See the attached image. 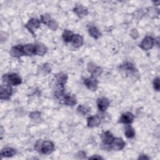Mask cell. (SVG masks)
Wrapping results in <instances>:
<instances>
[{"label": "cell", "instance_id": "1", "mask_svg": "<svg viewBox=\"0 0 160 160\" xmlns=\"http://www.w3.org/2000/svg\"><path fill=\"white\" fill-rule=\"evenodd\" d=\"M35 148L38 151L39 150L41 153L44 154H49L52 153L55 149L54 143L51 141H44L39 143V145H38L36 143Z\"/></svg>", "mask_w": 160, "mask_h": 160}, {"label": "cell", "instance_id": "2", "mask_svg": "<svg viewBox=\"0 0 160 160\" xmlns=\"http://www.w3.org/2000/svg\"><path fill=\"white\" fill-rule=\"evenodd\" d=\"M2 80L3 82L12 86H18L22 82V79L21 77L16 73L4 74V76H2Z\"/></svg>", "mask_w": 160, "mask_h": 160}, {"label": "cell", "instance_id": "3", "mask_svg": "<svg viewBox=\"0 0 160 160\" xmlns=\"http://www.w3.org/2000/svg\"><path fill=\"white\" fill-rule=\"evenodd\" d=\"M12 94V89L11 86L7 84H2L0 88V99L1 100H9Z\"/></svg>", "mask_w": 160, "mask_h": 160}, {"label": "cell", "instance_id": "4", "mask_svg": "<svg viewBox=\"0 0 160 160\" xmlns=\"http://www.w3.org/2000/svg\"><path fill=\"white\" fill-rule=\"evenodd\" d=\"M88 70L91 73V76L94 78L99 76L103 71L100 66H97L92 62H90L88 64Z\"/></svg>", "mask_w": 160, "mask_h": 160}, {"label": "cell", "instance_id": "5", "mask_svg": "<svg viewBox=\"0 0 160 160\" xmlns=\"http://www.w3.org/2000/svg\"><path fill=\"white\" fill-rule=\"evenodd\" d=\"M84 84L85 86L91 91H96L98 87V81L96 78L91 76V78H88L84 79Z\"/></svg>", "mask_w": 160, "mask_h": 160}, {"label": "cell", "instance_id": "6", "mask_svg": "<svg viewBox=\"0 0 160 160\" xmlns=\"http://www.w3.org/2000/svg\"><path fill=\"white\" fill-rule=\"evenodd\" d=\"M154 44V39H153L151 36L145 37L141 44H139V47L144 51H148L151 49Z\"/></svg>", "mask_w": 160, "mask_h": 160}, {"label": "cell", "instance_id": "7", "mask_svg": "<svg viewBox=\"0 0 160 160\" xmlns=\"http://www.w3.org/2000/svg\"><path fill=\"white\" fill-rule=\"evenodd\" d=\"M41 21L37 18H32L25 24V27L34 36V30L40 26Z\"/></svg>", "mask_w": 160, "mask_h": 160}, {"label": "cell", "instance_id": "8", "mask_svg": "<svg viewBox=\"0 0 160 160\" xmlns=\"http://www.w3.org/2000/svg\"><path fill=\"white\" fill-rule=\"evenodd\" d=\"M120 69L125 72L127 75H132L137 72V69H136L134 65L130 62H126L123 64H121L120 66Z\"/></svg>", "mask_w": 160, "mask_h": 160}, {"label": "cell", "instance_id": "9", "mask_svg": "<svg viewBox=\"0 0 160 160\" xmlns=\"http://www.w3.org/2000/svg\"><path fill=\"white\" fill-rule=\"evenodd\" d=\"M61 101L65 105L69 106H73L77 102V99L75 95L71 94L70 93L64 94Z\"/></svg>", "mask_w": 160, "mask_h": 160}, {"label": "cell", "instance_id": "10", "mask_svg": "<svg viewBox=\"0 0 160 160\" xmlns=\"http://www.w3.org/2000/svg\"><path fill=\"white\" fill-rule=\"evenodd\" d=\"M125 142L122 138H114L112 142L111 143V148L114 151H119L122 149L125 146Z\"/></svg>", "mask_w": 160, "mask_h": 160}, {"label": "cell", "instance_id": "11", "mask_svg": "<svg viewBox=\"0 0 160 160\" xmlns=\"http://www.w3.org/2000/svg\"><path fill=\"white\" fill-rule=\"evenodd\" d=\"M97 106L100 111L104 112L108 108L109 106V101L108 99L105 97L99 98L97 100Z\"/></svg>", "mask_w": 160, "mask_h": 160}, {"label": "cell", "instance_id": "12", "mask_svg": "<svg viewBox=\"0 0 160 160\" xmlns=\"http://www.w3.org/2000/svg\"><path fill=\"white\" fill-rule=\"evenodd\" d=\"M101 123V118L98 115H93L88 118L87 125L89 128L98 126Z\"/></svg>", "mask_w": 160, "mask_h": 160}, {"label": "cell", "instance_id": "13", "mask_svg": "<svg viewBox=\"0 0 160 160\" xmlns=\"http://www.w3.org/2000/svg\"><path fill=\"white\" fill-rule=\"evenodd\" d=\"M48 48L45 44L41 42L34 44V55L43 56L47 52Z\"/></svg>", "mask_w": 160, "mask_h": 160}, {"label": "cell", "instance_id": "14", "mask_svg": "<svg viewBox=\"0 0 160 160\" xmlns=\"http://www.w3.org/2000/svg\"><path fill=\"white\" fill-rule=\"evenodd\" d=\"M134 118V116L131 112H126L121 115L119 119V122L121 123H123L125 124H130L132 122Z\"/></svg>", "mask_w": 160, "mask_h": 160}, {"label": "cell", "instance_id": "15", "mask_svg": "<svg viewBox=\"0 0 160 160\" xmlns=\"http://www.w3.org/2000/svg\"><path fill=\"white\" fill-rule=\"evenodd\" d=\"M73 11L79 18H83L88 14V9L82 5H77L73 9Z\"/></svg>", "mask_w": 160, "mask_h": 160}, {"label": "cell", "instance_id": "16", "mask_svg": "<svg viewBox=\"0 0 160 160\" xmlns=\"http://www.w3.org/2000/svg\"><path fill=\"white\" fill-rule=\"evenodd\" d=\"M114 138L113 136V134L109 131L104 132L101 134L102 141L104 143V144L106 145H110Z\"/></svg>", "mask_w": 160, "mask_h": 160}, {"label": "cell", "instance_id": "17", "mask_svg": "<svg viewBox=\"0 0 160 160\" xmlns=\"http://www.w3.org/2000/svg\"><path fill=\"white\" fill-rule=\"evenodd\" d=\"M11 55L14 58H19L23 55L22 45L18 44L13 46L10 51Z\"/></svg>", "mask_w": 160, "mask_h": 160}, {"label": "cell", "instance_id": "18", "mask_svg": "<svg viewBox=\"0 0 160 160\" xmlns=\"http://www.w3.org/2000/svg\"><path fill=\"white\" fill-rule=\"evenodd\" d=\"M22 52L24 56L34 55V44H27L22 45Z\"/></svg>", "mask_w": 160, "mask_h": 160}, {"label": "cell", "instance_id": "19", "mask_svg": "<svg viewBox=\"0 0 160 160\" xmlns=\"http://www.w3.org/2000/svg\"><path fill=\"white\" fill-rule=\"evenodd\" d=\"M16 152V151L14 149L10 147H6L1 150V156L2 158H10L15 155Z\"/></svg>", "mask_w": 160, "mask_h": 160}, {"label": "cell", "instance_id": "20", "mask_svg": "<svg viewBox=\"0 0 160 160\" xmlns=\"http://www.w3.org/2000/svg\"><path fill=\"white\" fill-rule=\"evenodd\" d=\"M55 78L56 80V84L64 85L67 82L68 80V75L63 72H59L55 75Z\"/></svg>", "mask_w": 160, "mask_h": 160}, {"label": "cell", "instance_id": "21", "mask_svg": "<svg viewBox=\"0 0 160 160\" xmlns=\"http://www.w3.org/2000/svg\"><path fill=\"white\" fill-rule=\"evenodd\" d=\"M88 32L89 35L95 39H99L101 36V33L99 31V30L96 26H91L88 28Z\"/></svg>", "mask_w": 160, "mask_h": 160}, {"label": "cell", "instance_id": "22", "mask_svg": "<svg viewBox=\"0 0 160 160\" xmlns=\"http://www.w3.org/2000/svg\"><path fill=\"white\" fill-rule=\"evenodd\" d=\"M83 38L78 34H74V36H73V38H72V44L73 45L74 47L78 48H79L81 47L82 44H83Z\"/></svg>", "mask_w": 160, "mask_h": 160}, {"label": "cell", "instance_id": "23", "mask_svg": "<svg viewBox=\"0 0 160 160\" xmlns=\"http://www.w3.org/2000/svg\"><path fill=\"white\" fill-rule=\"evenodd\" d=\"M74 34L73 32L68 29H65L62 33V39L63 40L66 42H71L74 36Z\"/></svg>", "mask_w": 160, "mask_h": 160}, {"label": "cell", "instance_id": "24", "mask_svg": "<svg viewBox=\"0 0 160 160\" xmlns=\"http://www.w3.org/2000/svg\"><path fill=\"white\" fill-rule=\"evenodd\" d=\"M77 110L79 113H80L82 115H86L91 111V108L88 106L81 104L78 107Z\"/></svg>", "mask_w": 160, "mask_h": 160}, {"label": "cell", "instance_id": "25", "mask_svg": "<svg viewBox=\"0 0 160 160\" xmlns=\"http://www.w3.org/2000/svg\"><path fill=\"white\" fill-rule=\"evenodd\" d=\"M125 136L128 138H132L135 136V131L130 125L126 126L124 132Z\"/></svg>", "mask_w": 160, "mask_h": 160}, {"label": "cell", "instance_id": "26", "mask_svg": "<svg viewBox=\"0 0 160 160\" xmlns=\"http://www.w3.org/2000/svg\"><path fill=\"white\" fill-rule=\"evenodd\" d=\"M47 26L49 29H51L52 31H56L58 28V23L56 21H55L53 19H51L49 22L48 23Z\"/></svg>", "mask_w": 160, "mask_h": 160}, {"label": "cell", "instance_id": "27", "mask_svg": "<svg viewBox=\"0 0 160 160\" xmlns=\"http://www.w3.org/2000/svg\"><path fill=\"white\" fill-rule=\"evenodd\" d=\"M51 19H52V18H51L50 15H49V14H45L41 15L40 21L42 22L43 24L47 25L48 23L49 22V21Z\"/></svg>", "mask_w": 160, "mask_h": 160}, {"label": "cell", "instance_id": "28", "mask_svg": "<svg viewBox=\"0 0 160 160\" xmlns=\"http://www.w3.org/2000/svg\"><path fill=\"white\" fill-rule=\"evenodd\" d=\"M51 66L49 64H44L41 67V71L44 74H47L51 72Z\"/></svg>", "mask_w": 160, "mask_h": 160}, {"label": "cell", "instance_id": "29", "mask_svg": "<svg viewBox=\"0 0 160 160\" xmlns=\"http://www.w3.org/2000/svg\"><path fill=\"white\" fill-rule=\"evenodd\" d=\"M40 116H41V112L39 111H33L29 113V117L33 120H36L39 119Z\"/></svg>", "mask_w": 160, "mask_h": 160}, {"label": "cell", "instance_id": "30", "mask_svg": "<svg viewBox=\"0 0 160 160\" xmlns=\"http://www.w3.org/2000/svg\"><path fill=\"white\" fill-rule=\"evenodd\" d=\"M153 86L155 90H156L157 91H158L159 90V77H156L155 78V79L153 81Z\"/></svg>", "mask_w": 160, "mask_h": 160}, {"label": "cell", "instance_id": "31", "mask_svg": "<svg viewBox=\"0 0 160 160\" xmlns=\"http://www.w3.org/2000/svg\"><path fill=\"white\" fill-rule=\"evenodd\" d=\"M130 35L133 39H137L139 37V33L136 29H133L131 31Z\"/></svg>", "mask_w": 160, "mask_h": 160}, {"label": "cell", "instance_id": "32", "mask_svg": "<svg viewBox=\"0 0 160 160\" xmlns=\"http://www.w3.org/2000/svg\"><path fill=\"white\" fill-rule=\"evenodd\" d=\"M89 159H102L103 158H102V157L98 156V155H94V156L90 157Z\"/></svg>", "mask_w": 160, "mask_h": 160}, {"label": "cell", "instance_id": "33", "mask_svg": "<svg viewBox=\"0 0 160 160\" xmlns=\"http://www.w3.org/2000/svg\"><path fill=\"white\" fill-rule=\"evenodd\" d=\"M139 159H149V158L146 155L144 154H141L139 156V157L138 158Z\"/></svg>", "mask_w": 160, "mask_h": 160}]
</instances>
